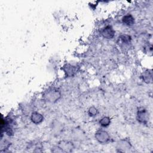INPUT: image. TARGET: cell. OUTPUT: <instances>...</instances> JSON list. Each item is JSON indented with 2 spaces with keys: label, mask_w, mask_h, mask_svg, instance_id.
Wrapping results in <instances>:
<instances>
[{
  "label": "cell",
  "mask_w": 153,
  "mask_h": 153,
  "mask_svg": "<svg viewBox=\"0 0 153 153\" xmlns=\"http://www.w3.org/2000/svg\"><path fill=\"white\" fill-rule=\"evenodd\" d=\"M144 80H145V82L147 83H150L152 81V74L151 72H146L143 77Z\"/></svg>",
  "instance_id": "52a82bcc"
},
{
  "label": "cell",
  "mask_w": 153,
  "mask_h": 153,
  "mask_svg": "<svg viewBox=\"0 0 153 153\" xmlns=\"http://www.w3.org/2000/svg\"><path fill=\"white\" fill-rule=\"evenodd\" d=\"M95 136L100 142H106L108 141L109 138L107 132L104 130L98 131Z\"/></svg>",
  "instance_id": "7a4b0ae2"
},
{
  "label": "cell",
  "mask_w": 153,
  "mask_h": 153,
  "mask_svg": "<svg viewBox=\"0 0 153 153\" xmlns=\"http://www.w3.org/2000/svg\"><path fill=\"white\" fill-rule=\"evenodd\" d=\"M89 113L91 116H95L97 113V109L94 107H91L89 110Z\"/></svg>",
  "instance_id": "9c48e42d"
},
{
  "label": "cell",
  "mask_w": 153,
  "mask_h": 153,
  "mask_svg": "<svg viewBox=\"0 0 153 153\" xmlns=\"http://www.w3.org/2000/svg\"><path fill=\"white\" fill-rule=\"evenodd\" d=\"M31 120L35 124H39L43 121V117L38 113H34L32 114Z\"/></svg>",
  "instance_id": "5b68a950"
},
{
  "label": "cell",
  "mask_w": 153,
  "mask_h": 153,
  "mask_svg": "<svg viewBox=\"0 0 153 153\" xmlns=\"http://www.w3.org/2000/svg\"><path fill=\"white\" fill-rule=\"evenodd\" d=\"M123 22L128 26L132 25L134 22H135V20L134 18L133 17L132 15H126L123 18Z\"/></svg>",
  "instance_id": "8992f818"
},
{
  "label": "cell",
  "mask_w": 153,
  "mask_h": 153,
  "mask_svg": "<svg viewBox=\"0 0 153 153\" xmlns=\"http://www.w3.org/2000/svg\"><path fill=\"white\" fill-rule=\"evenodd\" d=\"M138 121L143 123H146V121H147V113L145 109L139 110L138 111Z\"/></svg>",
  "instance_id": "277c9868"
},
{
  "label": "cell",
  "mask_w": 153,
  "mask_h": 153,
  "mask_svg": "<svg viewBox=\"0 0 153 153\" xmlns=\"http://www.w3.org/2000/svg\"><path fill=\"white\" fill-rule=\"evenodd\" d=\"M110 123V119L108 117H104L100 121V124L102 126H107Z\"/></svg>",
  "instance_id": "ba28073f"
},
{
  "label": "cell",
  "mask_w": 153,
  "mask_h": 153,
  "mask_svg": "<svg viewBox=\"0 0 153 153\" xmlns=\"http://www.w3.org/2000/svg\"><path fill=\"white\" fill-rule=\"evenodd\" d=\"M102 35L104 38H106L107 39H111L114 35V30L111 26H108L102 30Z\"/></svg>",
  "instance_id": "3957f363"
},
{
  "label": "cell",
  "mask_w": 153,
  "mask_h": 153,
  "mask_svg": "<svg viewBox=\"0 0 153 153\" xmlns=\"http://www.w3.org/2000/svg\"><path fill=\"white\" fill-rule=\"evenodd\" d=\"M43 96L47 101L54 102L57 101L60 98V93L59 91L57 89H52L46 91Z\"/></svg>",
  "instance_id": "6da1fadb"
}]
</instances>
